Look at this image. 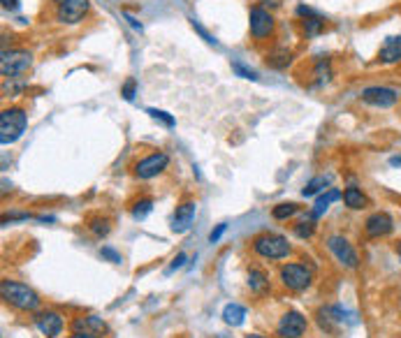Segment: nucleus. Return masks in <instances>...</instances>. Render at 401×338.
Listing matches in <instances>:
<instances>
[{"mask_svg": "<svg viewBox=\"0 0 401 338\" xmlns=\"http://www.w3.org/2000/svg\"><path fill=\"white\" fill-rule=\"evenodd\" d=\"M0 292H3V299L10 303V306L19 308V310H37L40 308V297L33 287L23 285L19 281H3L0 283Z\"/></svg>", "mask_w": 401, "mask_h": 338, "instance_id": "f03ea898", "label": "nucleus"}, {"mask_svg": "<svg viewBox=\"0 0 401 338\" xmlns=\"http://www.w3.org/2000/svg\"><path fill=\"white\" fill-rule=\"evenodd\" d=\"M100 257L107 260V262H112V264H121V255H119V252H116L114 248H110V246H103V248H100Z\"/></svg>", "mask_w": 401, "mask_h": 338, "instance_id": "473e14b6", "label": "nucleus"}, {"mask_svg": "<svg viewBox=\"0 0 401 338\" xmlns=\"http://www.w3.org/2000/svg\"><path fill=\"white\" fill-rule=\"evenodd\" d=\"M299 211V206L295 204V202H288V204H277L272 209V216L277 218V221H288V218H292Z\"/></svg>", "mask_w": 401, "mask_h": 338, "instance_id": "bb28decb", "label": "nucleus"}, {"mask_svg": "<svg viewBox=\"0 0 401 338\" xmlns=\"http://www.w3.org/2000/svg\"><path fill=\"white\" fill-rule=\"evenodd\" d=\"M190 26H193L197 33H199V35H202V40L207 42V45H214V47H219V40H216L214 35H209V33H207V28L204 26H199V21L197 19H193V16H190Z\"/></svg>", "mask_w": 401, "mask_h": 338, "instance_id": "7c9ffc66", "label": "nucleus"}, {"mask_svg": "<svg viewBox=\"0 0 401 338\" xmlns=\"http://www.w3.org/2000/svg\"><path fill=\"white\" fill-rule=\"evenodd\" d=\"M253 250L265 260H283L290 255V243L281 234H260L253 239Z\"/></svg>", "mask_w": 401, "mask_h": 338, "instance_id": "7ed1b4c3", "label": "nucleus"}, {"mask_svg": "<svg viewBox=\"0 0 401 338\" xmlns=\"http://www.w3.org/2000/svg\"><path fill=\"white\" fill-rule=\"evenodd\" d=\"M378 61L380 63H399L401 61V35H390L378 49Z\"/></svg>", "mask_w": 401, "mask_h": 338, "instance_id": "2eb2a0df", "label": "nucleus"}, {"mask_svg": "<svg viewBox=\"0 0 401 338\" xmlns=\"http://www.w3.org/2000/svg\"><path fill=\"white\" fill-rule=\"evenodd\" d=\"M74 332H88V334H95L98 336V334H105L107 332V325L100 317L88 315V317L74 320Z\"/></svg>", "mask_w": 401, "mask_h": 338, "instance_id": "a211bd4d", "label": "nucleus"}, {"mask_svg": "<svg viewBox=\"0 0 401 338\" xmlns=\"http://www.w3.org/2000/svg\"><path fill=\"white\" fill-rule=\"evenodd\" d=\"M330 183H332L330 176H322V174H320V176H313V179L306 183V188L302 190V195H304V197L322 195V192L330 188Z\"/></svg>", "mask_w": 401, "mask_h": 338, "instance_id": "4be33fe9", "label": "nucleus"}, {"mask_svg": "<svg viewBox=\"0 0 401 338\" xmlns=\"http://www.w3.org/2000/svg\"><path fill=\"white\" fill-rule=\"evenodd\" d=\"M225 230H228V225L221 223V225L216 227V230L211 232V234H209V243H219V241H221V236L225 234Z\"/></svg>", "mask_w": 401, "mask_h": 338, "instance_id": "72a5a7b5", "label": "nucleus"}, {"mask_svg": "<svg viewBox=\"0 0 401 338\" xmlns=\"http://www.w3.org/2000/svg\"><path fill=\"white\" fill-rule=\"evenodd\" d=\"M151 211H153V199L151 197H144V199H139V202H135V204H132L130 214H132V218H135V221H144V218L151 214Z\"/></svg>", "mask_w": 401, "mask_h": 338, "instance_id": "b1692460", "label": "nucleus"}, {"mask_svg": "<svg viewBox=\"0 0 401 338\" xmlns=\"http://www.w3.org/2000/svg\"><path fill=\"white\" fill-rule=\"evenodd\" d=\"M281 283L288 287L292 292H304L308 285L313 281V274L311 269L304 267V264H297V262H290V264H283L281 267Z\"/></svg>", "mask_w": 401, "mask_h": 338, "instance_id": "39448f33", "label": "nucleus"}, {"mask_svg": "<svg viewBox=\"0 0 401 338\" xmlns=\"http://www.w3.org/2000/svg\"><path fill=\"white\" fill-rule=\"evenodd\" d=\"M315 232V223L313 221H304V223H297L295 225V234L299 239H311Z\"/></svg>", "mask_w": 401, "mask_h": 338, "instance_id": "c756f323", "label": "nucleus"}, {"mask_svg": "<svg viewBox=\"0 0 401 338\" xmlns=\"http://www.w3.org/2000/svg\"><path fill=\"white\" fill-rule=\"evenodd\" d=\"M167 165H170V156L163 153V151H156V153L141 158L139 163L135 165V176L141 181H149L153 179V176H158L161 172H165Z\"/></svg>", "mask_w": 401, "mask_h": 338, "instance_id": "1a4fd4ad", "label": "nucleus"}, {"mask_svg": "<svg viewBox=\"0 0 401 338\" xmlns=\"http://www.w3.org/2000/svg\"><path fill=\"white\" fill-rule=\"evenodd\" d=\"M279 338H302L306 334V317L297 310H288L277 325Z\"/></svg>", "mask_w": 401, "mask_h": 338, "instance_id": "9b49d317", "label": "nucleus"}, {"mask_svg": "<svg viewBox=\"0 0 401 338\" xmlns=\"http://www.w3.org/2000/svg\"><path fill=\"white\" fill-rule=\"evenodd\" d=\"M146 114L151 116V118H156V121H161L163 125H167V128H174V125H177V121H174V116H172V114H167V112H163V109L149 107V109H146Z\"/></svg>", "mask_w": 401, "mask_h": 338, "instance_id": "cd10ccee", "label": "nucleus"}, {"mask_svg": "<svg viewBox=\"0 0 401 338\" xmlns=\"http://www.w3.org/2000/svg\"><path fill=\"white\" fill-rule=\"evenodd\" d=\"M248 287L253 290L255 294H265L269 290V278L262 272V269H250L248 272Z\"/></svg>", "mask_w": 401, "mask_h": 338, "instance_id": "412c9836", "label": "nucleus"}, {"mask_svg": "<svg viewBox=\"0 0 401 338\" xmlns=\"http://www.w3.org/2000/svg\"><path fill=\"white\" fill-rule=\"evenodd\" d=\"M186 260H188V257L183 255V252H179V255L172 260V264H170V269H167V274H172V272H177V269H181L183 264H186Z\"/></svg>", "mask_w": 401, "mask_h": 338, "instance_id": "f704fd0d", "label": "nucleus"}, {"mask_svg": "<svg viewBox=\"0 0 401 338\" xmlns=\"http://www.w3.org/2000/svg\"><path fill=\"white\" fill-rule=\"evenodd\" d=\"M26 128H28V114L21 107L3 109V114H0V144L10 146V144L19 141Z\"/></svg>", "mask_w": 401, "mask_h": 338, "instance_id": "f257e3e1", "label": "nucleus"}, {"mask_svg": "<svg viewBox=\"0 0 401 338\" xmlns=\"http://www.w3.org/2000/svg\"><path fill=\"white\" fill-rule=\"evenodd\" d=\"M232 70H235V74H237V77H241V79H250V81L260 79L255 70H250V67H246L244 63H239V61H232Z\"/></svg>", "mask_w": 401, "mask_h": 338, "instance_id": "c85d7f7f", "label": "nucleus"}, {"mask_svg": "<svg viewBox=\"0 0 401 338\" xmlns=\"http://www.w3.org/2000/svg\"><path fill=\"white\" fill-rule=\"evenodd\" d=\"M341 199H344V204L350 211H362V209H366V204H369V197H366L357 185H348L344 190V195H341Z\"/></svg>", "mask_w": 401, "mask_h": 338, "instance_id": "f3484780", "label": "nucleus"}, {"mask_svg": "<svg viewBox=\"0 0 401 338\" xmlns=\"http://www.w3.org/2000/svg\"><path fill=\"white\" fill-rule=\"evenodd\" d=\"M290 63H292V52L286 47H277L267 56V65L274 67V70H286Z\"/></svg>", "mask_w": 401, "mask_h": 338, "instance_id": "6ab92c4d", "label": "nucleus"}, {"mask_svg": "<svg viewBox=\"0 0 401 338\" xmlns=\"http://www.w3.org/2000/svg\"><path fill=\"white\" fill-rule=\"evenodd\" d=\"M70 338H98L95 334H88V332H72Z\"/></svg>", "mask_w": 401, "mask_h": 338, "instance_id": "58836bf2", "label": "nucleus"}, {"mask_svg": "<svg viewBox=\"0 0 401 338\" xmlns=\"http://www.w3.org/2000/svg\"><path fill=\"white\" fill-rule=\"evenodd\" d=\"M257 3H260L262 7H279L283 0H257Z\"/></svg>", "mask_w": 401, "mask_h": 338, "instance_id": "e433bc0d", "label": "nucleus"}, {"mask_svg": "<svg viewBox=\"0 0 401 338\" xmlns=\"http://www.w3.org/2000/svg\"><path fill=\"white\" fill-rule=\"evenodd\" d=\"M274 28H277V21H274V16L267 7H262V5L250 7V12H248L250 35H253L255 40H267L274 33Z\"/></svg>", "mask_w": 401, "mask_h": 338, "instance_id": "423d86ee", "label": "nucleus"}, {"mask_svg": "<svg viewBox=\"0 0 401 338\" xmlns=\"http://www.w3.org/2000/svg\"><path fill=\"white\" fill-rule=\"evenodd\" d=\"M125 19H128V21H130V26H132V28H135V30H141V23H139V21L135 19V16L125 14Z\"/></svg>", "mask_w": 401, "mask_h": 338, "instance_id": "4c0bfd02", "label": "nucleus"}, {"mask_svg": "<svg viewBox=\"0 0 401 338\" xmlns=\"http://www.w3.org/2000/svg\"><path fill=\"white\" fill-rule=\"evenodd\" d=\"M390 165H392V167H401V153H399V156H392V158H390Z\"/></svg>", "mask_w": 401, "mask_h": 338, "instance_id": "ea45409f", "label": "nucleus"}, {"mask_svg": "<svg viewBox=\"0 0 401 338\" xmlns=\"http://www.w3.org/2000/svg\"><path fill=\"white\" fill-rule=\"evenodd\" d=\"M88 0H58L56 19L58 23H65V26H74V23H79L88 14Z\"/></svg>", "mask_w": 401, "mask_h": 338, "instance_id": "6e6552de", "label": "nucleus"}, {"mask_svg": "<svg viewBox=\"0 0 401 338\" xmlns=\"http://www.w3.org/2000/svg\"><path fill=\"white\" fill-rule=\"evenodd\" d=\"M195 214H197V204L195 202H181L174 211V218H172V232L183 234L190 230V225L195 221Z\"/></svg>", "mask_w": 401, "mask_h": 338, "instance_id": "4468645a", "label": "nucleus"}, {"mask_svg": "<svg viewBox=\"0 0 401 338\" xmlns=\"http://www.w3.org/2000/svg\"><path fill=\"white\" fill-rule=\"evenodd\" d=\"M327 250L332 252L337 262H341L346 269H357L360 264V257H357V250L353 248V243H350L346 236L341 234H332L327 239Z\"/></svg>", "mask_w": 401, "mask_h": 338, "instance_id": "0eeeda50", "label": "nucleus"}, {"mask_svg": "<svg viewBox=\"0 0 401 338\" xmlns=\"http://www.w3.org/2000/svg\"><path fill=\"white\" fill-rule=\"evenodd\" d=\"M88 230L93 232L98 239H103V236H107L112 232V225H110V221H107V218H91L88 221Z\"/></svg>", "mask_w": 401, "mask_h": 338, "instance_id": "a878e982", "label": "nucleus"}, {"mask_svg": "<svg viewBox=\"0 0 401 338\" xmlns=\"http://www.w3.org/2000/svg\"><path fill=\"white\" fill-rule=\"evenodd\" d=\"M33 65V54L26 52V49H10V52H3V58H0V72L3 77H19V74L28 72Z\"/></svg>", "mask_w": 401, "mask_h": 338, "instance_id": "20e7f679", "label": "nucleus"}, {"mask_svg": "<svg viewBox=\"0 0 401 338\" xmlns=\"http://www.w3.org/2000/svg\"><path fill=\"white\" fill-rule=\"evenodd\" d=\"M313 77H315V86H322V83H327L332 79V63L327 61V58L315 65Z\"/></svg>", "mask_w": 401, "mask_h": 338, "instance_id": "393cba45", "label": "nucleus"}, {"mask_svg": "<svg viewBox=\"0 0 401 338\" xmlns=\"http://www.w3.org/2000/svg\"><path fill=\"white\" fill-rule=\"evenodd\" d=\"M397 255L401 257V241H399V246H397Z\"/></svg>", "mask_w": 401, "mask_h": 338, "instance_id": "79ce46f5", "label": "nucleus"}, {"mask_svg": "<svg viewBox=\"0 0 401 338\" xmlns=\"http://www.w3.org/2000/svg\"><path fill=\"white\" fill-rule=\"evenodd\" d=\"M392 230H395V221L388 211H376L364 223V232L369 239H383V236L392 234Z\"/></svg>", "mask_w": 401, "mask_h": 338, "instance_id": "f8f14e48", "label": "nucleus"}, {"mask_svg": "<svg viewBox=\"0 0 401 338\" xmlns=\"http://www.w3.org/2000/svg\"><path fill=\"white\" fill-rule=\"evenodd\" d=\"M3 10L16 12V10H19V0H3Z\"/></svg>", "mask_w": 401, "mask_h": 338, "instance_id": "c9c22d12", "label": "nucleus"}, {"mask_svg": "<svg viewBox=\"0 0 401 338\" xmlns=\"http://www.w3.org/2000/svg\"><path fill=\"white\" fill-rule=\"evenodd\" d=\"M35 327L40 329V334H45L47 338H56V336H61L63 332V317L58 315V313L54 310H42V313H35Z\"/></svg>", "mask_w": 401, "mask_h": 338, "instance_id": "ddd939ff", "label": "nucleus"}, {"mask_svg": "<svg viewBox=\"0 0 401 338\" xmlns=\"http://www.w3.org/2000/svg\"><path fill=\"white\" fill-rule=\"evenodd\" d=\"M135 93H137V81L130 77V79L121 86V95L128 100V103H132V100H135Z\"/></svg>", "mask_w": 401, "mask_h": 338, "instance_id": "2f4dec72", "label": "nucleus"}, {"mask_svg": "<svg viewBox=\"0 0 401 338\" xmlns=\"http://www.w3.org/2000/svg\"><path fill=\"white\" fill-rule=\"evenodd\" d=\"M341 195H344V192L337 190V188H327V190H325L322 195L315 199V204L311 209V218H320L322 214H327V209L334 204V202H339Z\"/></svg>", "mask_w": 401, "mask_h": 338, "instance_id": "dca6fc26", "label": "nucleus"}, {"mask_svg": "<svg viewBox=\"0 0 401 338\" xmlns=\"http://www.w3.org/2000/svg\"><path fill=\"white\" fill-rule=\"evenodd\" d=\"M302 28L308 37H315V35H320V33L325 30V19L320 14H315V16H306V19L302 21Z\"/></svg>", "mask_w": 401, "mask_h": 338, "instance_id": "5701e85b", "label": "nucleus"}, {"mask_svg": "<svg viewBox=\"0 0 401 338\" xmlns=\"http://www.w3.org/2000/svg\"><path fill=\"white\" fill-rule=\"evenodd\" d=\"M223 320H225V325H230V327L244 325V320H246V308H244V306H239V303H228V306L223 308Z\"/></svg>", "mask_w": 401, "mask_h": 338, "instance_id": "aec40b11", "label": "nucleus"}, {"mask_svg": "<svg viewBox=\"0 0 401 338\" xmlns=\"http://www.w3.org/2000/svg\"><path fill=\"white\" fill-rule=\"evenodd\" d=\"M362 103L371 105V107H378V109H390L399 103V93L395 88H388V86H369L362 91Z\"/></svg>", "mask_w": 401, "mask_h": 338, "instance_id": "9d476101", "label": "nucleus"}, {"mask_svg": "<svg viewBox=\"0 0 401 338\" xmlns=\"http://www.w3.org/2000/svg\"><path fill=\"white\" fill-rule=\"evenodd\" d=\"M246 338H265V336H260V334H248Z\"/></svg>", "mask_w": 401, "mask_h": 338, "instance_id": "a19ab883", "label": "nucleus"}]
</instances>
